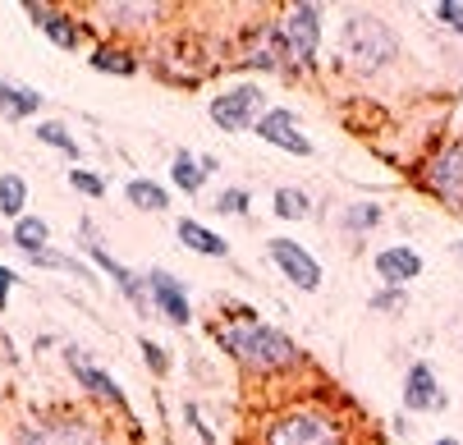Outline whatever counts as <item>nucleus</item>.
<instances>
[{"mask_svg": "<svg viewBox=\"0 0 463 445\" xmlns=\"http://www.w3.org/2000/svg\"><path fill=\"white\" fill-rule=\"evenodd\" d=\"M276 216L303 221L307 216V194H298V188H276Z\"/></svg>", "mask_w": 463, "mask_h": 445, "instance_id": "nucleus-22", "label": "nucleus"}, {"mask_svg": "<svg viewBox=\"0 0 463 445\" xmlns=\"http://www.w3.org/2000/svg\"><path fill=\"white\" fill-rule=\"evenodd\" d=\"M372 308H404V294H400V289H390V294H376V298H372Z\"/></svg>", "mask_w": 463, "mask_h": 445, "instance_id": "nucleus-29", "label": "nucleus"}, {"mask_svg": "<svg viewBox=\"0 0 463 445\" xmlns=\"http://www.w3.org/2000/svg\"><path fill=\"white\" fill-rule=\"evenodd\" d=\"M216 340L225 354H234L243 367L252 372H276V367H289L298 363V349L289 336L271 331V327H261V322H239V327H216Z\"/></svg>", "mask_w": 463, "mask_h": 445, "instance_id": "nucleus-1", "label": "nucleus"}, {"mask_svg": "<svg viewBox=\"0 0 463 445\" xmlns=\"http://www.w3.org/2000/svg\"><path fill=\"white\" fill-rule=\"evenodd\" d=\"M436 445H458V440H449V436H445V440H436Z\"/></svg>", "mask_w": 463, "mask_h": 445, "instance_id": "nucleus-32", "label": "nucleus"}, {"mask_svg": "<svg viewBox=\"0 0 463 445\" xmlns=\"http://www.w3.org/2000/svg\"><path fill=\"white\" fill-rule=\"evenodd\" d=\"M175 184L184 188V194H197V188L207 184V166H197L188 152H179L175 156Z\"/></svg>", "mask_w": 463, "mask_h": 445, "instance_id": "nucleus-21", "label": "nucleus"}, {"mask_svg": "<svg viewBox=\"0 0 463 445\" xmlns=\"http://www.w3.org/2000/svg\"><path fill=\"white\" fill-rule=\"evenodd\" d=\"M19 445H97V431L88 422H46L28 427Z\"/></svg>", "mask_w": 463, "mask_h": 445, "instance_id": "nucleus-10", "label": "nucleus"}, {"mask_svg": "<svg viewBox=\"0 0 463 445\" xmlns=\"http://www.w3.org/2000/svg\"><path fill=\"white\" fill-rule=\"evenodd\" d=\"M143 354H147V363H152L156 372H165V354H161L156 345H147V340H143Z\"/></svg>", "mask_w": 463, "mask_h": 445, "instance_id": "nucleus-30", "label": "nucleus"}, {"mask_svg": "<svg viewBox=\"0 0 463 445\" xmlns=\"http://www.w3.org/2000/svg\"><path fill=\"white\" fill-rule=\"evenodd\" d=\"M271 262L298 285V289H317L321 285V267L307 248H298L294 239H271Z\"/></svg>", "mask_w": 463, "mask_h": 445, "instance_id": "nucleus-7", "label": "nucleus"}, {"mask_svg": "<svg viewBox=\"0 0 463 445\" xmlns=\"http://www.w3.org/2000/svg\"><path fill=\"white\" fill-rule=\"evenodd\" d=\"M28 19H37V24H42V33H46L60 51H74V46H79V28H74V19L51 14L46 5H28Z\"/></svg>", "mask_w": 463, "mask_h": 445, "instance_id": "nucleus-15", "label": "nucleus"}, {"mask_svg": "<svg viewBox=\"0 0 463 445\" xmlns=\"http://www.w3.org/2000/svg\"><path fill=\"white\" fill-rule=\"evenodd\" d=\"M458 252H463V243H458Z\"/></svg>", "mask_w": 463, "mask_h": 445, "instance_id": "nucleus-33", "label": "nucleus"}, {"mask_svg": "<svg viewBox=\"0 0 463 445\" xmlns=\"http://www.w3.org/2000/svg\"><path fill=\"white\" fill-rule=\"evenodd\" d=\"M128 203L134 207H143V212H165V188L161 184H152V179H134L128 184Z\"/></svg>", "mask_w": 463, "mask_h": 445, "instance_id": "nucleus-19", "label": "nucleus"}, {"mask_svg": "<svg viewBox=\"0 0 463 445\" xmlns=\"http://www.w3.org/2000/svg\"><path fill=\"white\" fill-rule=\"evenodd\" d=\"M88 248H92V258H97V267H101V271H106V276H110L115 285H119V294H128V303H134L138 312H147V289H143V280H138L134 271H128V267H119V262L110 258V252H106V248L97 243V239H92Z\"/></svg>", "mask_w": 463, "mask_h": 445, "instance_id": "nucleus-11", "label": "nucleus"}, {"mask_svg": "<svg viewBox=\"0 0 463 445\" xmlns=\"http://www.w3.org/2000/svg\"><path fill=\"white\" fill-rule=\"evenodd\" d=\"M340 55L358 74H376V70H385L390 60L400 55V42H394V33L376 14H354L340 28Z\"/></svg>", "mask_w": 463, "mask_h": 445, "instance_id": "nucleus-2", "label": "nucleus"}, {"mask_svg": "<svg viewBox=\"0 0 463 445\" xmlns=\"http://www.w3.org/2000/svg\"><path fill=\"white\" fill-rule=\"evenodd\" d=\"M37 138H42L46 147H60L64 156H79V143L64 134V124H37Z\"/></svg>", "mask_w": 463, "mask_h": 445, "instance_id": "nucleus-24", "label": "nucleus"}, {"mask_svg": "<svg viewBox=\"0 0 463 445\" xmlns=\"http://www.w3.org/2000/svg\"><path fill=\"white\" fill-rule=\"evenodd\" d=\"M216 207H221L225 216H243V212H248V194H243V188H225Z\"/></svg>", "mask_w": 463, "mask_h": 445, "instance_id": "nucleus-27", "label": "nucleus"}, {"mask_svg": "<svg viewBox=\"0 0 463 445\" xmlns=\"http://www.w3.org/2000/svg\"><path fill=\"white\" fill-rule=\"evenodd\" d=\"M42 106V92H28V88H10V83H0V110H5L10 119H24Z\"/></svg>", "mask_w": 463, "mask_h": 445, "instance_id": "nucleus-17", "label": "nucleus"}, {"mask_svg": "<svg viewBox=\"0 0 463 445\" xmlns=\"http://www.w3.org/2000/svg\"><path fill=\"white\" fill-rule=\"evenodd\" d=\"M257 110H261V88H252V83H243V88L212 101V119L225 134H243L248 124H257Z\"/></svg>", "mask_w": 463, "mask_h": 445, "instance_id": "nucleus-5", "label": "nucleus"}, {"mask_svg": "<svg viewBox=\"0 0 463 445\" xmlns=\"http://www.w3.org/2000/svg\"><path fill=\"white\" fill-rule=\"evenodd\" d=\"M267 445H345V427L321 409H289L267 427Z\"/></svg>", "mask_w": 463, "mask_h": 445, "instance_id": "nucleus-3", "label": "nucleus"}, {"mask_svg": "<svg viewBox=\"0 0 463 445\" xmlns=\"http://www.w3.org/2000/svg\"><path fill=\"white\" fill-rule=\"evenodd\" d=\"M70 184L79 188V194H88V198H101L106 194V184L97 175H88V170H70Z\"/></svg>", "mask_w": 463, "mask_h": 445, "instance_id": "nucleus-26", "label": "nucleus"}, {"mask_svg": "<svg viewBox=\"0 0 463 445\" xmlns=\"http://www.w3.org/2000/svg\"><path fill=\"white\" fill-rule=\"evenodd\" d=\"M51 239V230H46V221H37V216H24V221H14V243L28 252H42V243Z\"/></svg>", "mask_w": 463, "mask_h": 445, "instance_id": "nucleus-20", "label": "nucleus"}, {"mask_svg": "<svg viewBox=\"0 0 463 445\" xmlns=\"http://www.w3.org/2000/svg\"><path fill=\"white\" fill-rule=\"evenodd\" d=\"M24 203H28V184L19 175H0V216L24 221Z\"/></svg>", "mask_w": 463, "mask_h": 445, "instance_id": "nucleus-18", "label": "nucleus"}, {"mask_svg": "<svg viewBox=\"0 0 463 445\" xmlns=\"http://www.w3.org/2000/svg\"><path fill=\"white\" fill-rule=\"evenodd\" d=\"M70 372H74V376L83 381V386H88L92 395H101V400H115L119 409H128V400H124V391L115 386V381H110L106 372H97V367H92V363H88V358H83L79 349H70Z\"/></svg>", "mask_w": 463, "mask_h": 445, "instance_id": "nucleus-14", "label": "nucleus"}, {"mask_svg": "<svg viewBox=\"0 0 463 445\" xmlns=\"http://www.w3.org/2000/svg\"><path fill=\"white\" fill-rule=\"evenodd\" d=\"M427 184H431V194H440L454 212H463V143L445 147V152L427 166Z\"/></svg>", "mask_w": 463, "mask_h": 445, "instance_id": "nucleus-6", "label": "nucleus"}, {"mask_svg": "<svg viewBox=\"0 0 463 445\" xmlns=\"http://www.w3.org/2000/svg\"><path fill=\"white\" fill-rule=\"evenodd\" d=\"M321 10L317 5H294L289 19L280 24V51L285 60H294V65H312L317 55V42H321Z\"/></svg>", "mask_w": 463, "mask_h": 445, "instance_id": "nucleus-4", "label": "nucleus"}, {"mask_svg": "<svg viewBox=\"0 0 463 445\" xmlns=\"http://www.w3.org/2000/svg\"><path fill=\"white\" fill-rule=\"evenodd\" d=\"M147 280H152V303H156V308H161V312L170 317L175 327H184V322H188L193 312H188V298H184L179 280H175L170 271H152Z\"/></svg>", "mask_w": 463, "mask_h": 445, "instance_id": "nucleus-12", "label": "nucleus"}, {"mask_svg": "<svg viewBox=\"0 0 463 445\" xmlns=\"http://www.w3.org/2000/svg\"><path fill=\"white\" fill-rule=\"evenodd\" d=\"M10 285H14V276L0 267V312H5V303H10Z\"/></svg>", "mask_w": 463, "mask_h": 445, "instance_id": "nucleus-31", "label": "nucleus"}, {"mask_svg": "<svg viewBox=\"0 0 463 445\" xmlns=\"http://www.w3.org/2000/svg\"><path fill=\"white\" fill-rule=\"evenodd\" d=\"M92 70H101V74H110V70H115V74H134L138 65H134V60H128L124 51H110V46H101V51L92 55Z\"/></svg>", "mask_w": 463, "mask_h": 445, "instance_id": "nucleus-23", "label": "nucleus"}, {"mask_svg": "<svg viewBox=\"0 0 463 445\" xmlns=\"http://www.w3.org/2000/svg\"><path fill=\"white\" fill-rule=\"evenodd\" d=\"M349 230H372L376 221H381V207H372V203H363V207H349Z\"/></svg>", "mask_w": 463, "mask_h": 445, "instance_id": "nucleus-25", "label": "nucleus"}, {"mask_svg": "<svg viewBox=\"0 0 463 445\" xmlns=\"http://www.w3.org/2000/svg\"><path fill=\"white\" fill-rule=\"evenodd\" d=\"M179 243H188L193 252H207V258H225V239L212 234L207 225H197V221H179Z\"/></svg>", "mask_w": 463, "mask_h": 445, "instance_id": "nucleus-16", "label": "nucleus"}, {"mask_svg": "<svg viewBox=\"0 0 463 445\" xmlns=\"http://www.w3.org/2000/svg\"><path fill=\"white\" fill-rule=\"evenodd\" d=\"M436 19L454 33H463V5H454V0H445V5H436Z\"/></svg>", "mask_w": 463, "mask_h": 445, "instance_id": "nucleus-28", "label": "nucleus"}, {"mask_svg": "<svg viewBox=\"0 0 463 445\" xmlns=\"http://www.w3.org/2000/svg\"><path fill=\"white\" fill-rule=\"evenodd\" d=\"M404 409L413 413H431V409H445V395L436 386V372L427 363H413L409 376H404Z\"/></svg>", "mask_w": 463, "mask_h": 445, "instance_id": "nucleus-9", "label": "nucleus"}, {"mask_svg": "<svg viewBox=\"0 0 463 445\" xmlns=\"http://www.w3.org/2000/svg\"><path fill=\"white\" fill-rule=\"evenodd\" d=\"M376 276L390 280V285L418 280L422 276V258H418L413 248H385V252H376Z\"/></svg>", "mask_w": 463, "mask_h": 445, "instance_id": "nucleus-13", "label": "nucleus"}, {"mask_svg": "<svg viewBox=\"0 0 463 445\" xmlns=\"http://www.w3.org/2000/svg\"><path fill=\"white\" fill-rule=\"evenodd\" d=\"M257 138L271 143V147H280V152H294V156H307V152H312V143L303 138L298 119H294L289 110H267V115H261V119H257Z\"/></svg>", "mask_w": 463, "mask_h": 445, "instance_id": "nucleus-8", "label": "nucleus"}]
</instances>
